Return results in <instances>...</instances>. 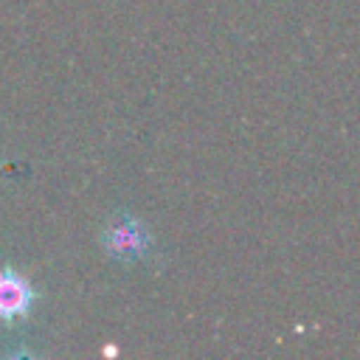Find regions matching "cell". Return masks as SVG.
<instances>
[{
    "label": "cell",
    "mask_w": 360,
    "mask_h": 360,
    "mask_svg": "<svg viewBox=\"0 0 360 360\" xmlns=\"http://www.w3.org/2000/svg\"><path fill=\"white\" fill-rule=\"evenodd\" d=\"M34 287L17 270H0V318L17 321L25 318L34 307Z\"/></svg>",
    "instance_id": "6da1fadb"
},
{
    "label": "cell",
    "mask_w": 360,
    "mask_h": 360,
    "mask_svg": "<svg viewBox=\"0 0 360 360\" xmlns=\"http://www.w3.org/2000/svg\"><path fill=\"white\" fill-rule=\"evenodd\" d=\"M101 242H104V250H107V253H112V256H118V259H124V262L138 259V256L146 253L143 228H141L138 222L127 219V217L118 219V222H112V225L104 231Z\"/></svg>",
    "instance_id": "7a4b0ae2"
}]
</instances>
